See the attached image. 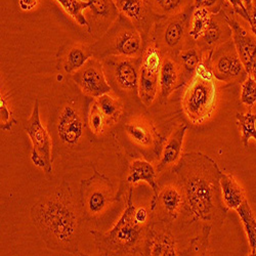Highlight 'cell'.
<instances>
[{
  "label": "cell",
  "mask_w": 256,
  "mask_h": 256,
  "mask_svg": "<svg viewBox=\"0 0 256 256\" xmlns=\"http://www.w3.org/2000/svg\"><path fill=\"white\" fill-rule=\"evenodd\" d=\"M134 190L130 188L127 206L115 226L106 232L90 230L96 248L102 255H146L148 224L136 220V206L132 201Z\"/></svg>",
  "instance_id": "obj_3"
},
{
  "label": "cell",
  "mask_w": 256,
  "mask_h": 256,
  "mask_svg": "<svg viewBox=\"0 0 256 256\" xmlns=\"http://www.w3.org/2000/svg\"><path fill=\"white\" fill-rule=\"evenodd\" d=\"M178 58L182 80H188L190 77H194L197 67L202 62L203 52L199 48H190L182 50L178 54Z\"/></svg>",
  "instance_id": "obj_24"
},
{
  "label": "cell",
  "mask_w": 256,
  "mask_h": 256,
  "mask_svg": "<svg viewBox=\"0 0 256 256\" xmlns=\"http://www.w3.org/2000/svg\"><path fill=\"white\" fill-rule=\"evenodd\" d=\"M172 172L184 199L182 212L188 222L222 226L228 208L222 199V172L216 162L203 153L188 152L180 158Z\"/></svg>",
  "instance_id": "obj_1"
},
{
  "label": "cell",
  "mask_w": 256,
  "mask_h": 256,
  "mask_svg": "<svg viewBox=\"0 0 256 256\" xmlns=\"http://www.w3.org/2000/svg\"><path fill=\"white\" fill-rule=\"evenodd\" d=\"M216 80L214 76L204 77L195 74L184 92L182 108L188 118L195 124L208 119L216 108Z\"/></svg>",
  "instance_id": "obj_5"
},
{
  "label": "cell",
  "mask_w": 256,
  "mask_h": 256,
  "mask_svg": "<svg viewBox=\"0 0 256 256\" xmlns=\"http://www.w3.org/2000/svg\"><path fill=\"white\" fill-rule=\"evenodd\" d=\"M182 71L178 62L172 56H165L162 60V65L159 74V90L160 98L166 100L180 85Z\"/></svg>",
  "instance_id": "obj_19"
},
{
  "label": "cell",
  "mask_w": 256,
  "mask_h": 256,
  "mask_svg": "<svg viewBox=\"0 0 256 256\" xmlns=\"http://www.w3.org/2000/svg\"><path fill=\"white\" fill-rule=\"evenodd\" d=\"M136 220L138 224H148V212L146 208L144 207H140V208H138L136 210Z\"/></svg>",
  "instance_id": "obj_38"
},
{
  "label": "cell",
  "mask_w": 256,
  "mask_h": 256,
  "mask_svg": "<svg viewBox=\"0 0 256 256\" xmlns=\"http://www.w3.org/2000/svg\"><path fill=\"white\" fill-rule=\"evenodd\" d=\"M85 123L76 109L67 104L62 109L56 121V134L60 142L66 146H75L82 138Z\"/></svg>",
  "instance_id": "obj_14"
},
{
  "label": "cell",
  "mask_w": 256,
  "mask_h": 256,
  "mask_svg": "<svg viewBox=\"0 0 256 256\" xmlns=\"http://www.w3.org/2000/svg\"><path fill=\"white\" fill-rule=\"evenodd\" d=\"M96 102L106 119V124L117 123L122 114V102L121 100L106 94L96 98Z\"/></svg>",
  "instance_id": "obj_26"
},
{
  "label": "cell",
  "mask_w": 256,
  "mask_h": 256,
  "mask_svg": "<svg viewBox=\"0 0 256 256\" xmlns=\"http://www.w3.org/2000/svg\"><path fill=\"white\" fill-rule=\"evenodd\" d=\"M38 4V0H18L20 8L23 10H32Z\"/></svg>",
  "instance_id": "obj_40"
},
{
  "label": "cell",
  "mask_w": 256,
  "mask_h": 256,
  "mask_svg": "<svg viewBox=\"0 0 256 256\" xmlns=\"http://www.w3.org/2000/svg\"><path fill=\"white\" fill-rule=\"evenodd\" d=\"M222 199L228 209H237L245 200L243 188L230 174H222L220 176Z\"/></svg>",
  "instance_id": "obj_23"
},
{
  "label": "cell",
  "mask_w": 256,
  "mask_h": 256,
  "mask_svg": "<svg viewBox=\"0 0 256 256\" xmlns=\"http://www.w3.org/2000/svg\"><path fill=\"white\" fill-rule=\"evenodd\" d=\"M228 2L232 6L234 12H236L237 14H239L240 16H242L246 20V22L249 24V26H251V24H252L251 16H250L249 12L246 8L244 2H243V0H228Z\"/></svg>",
  "instance_id": "obj_37"
},
{
  "label": "cell",
  "mask_w": 256,
  "mask_h": 256,
  "mask_svg": "<svg viewBox=\"0 0 256 256\" xmlns=\"http://www.w3.org/2000/svg\"><path fill=\"white\" fill-rule=\"evenodd\" d=\"M74 80L85 94L94 98L109 94L112 90L104 76L102 62L96 58H90L80 70L75 72Z\"/></svg>",
  "instance_id": "obj_10"
},
{
  "label": "cell",
  "mask_w": 256,
  "mask_h": 256,
  "mask_svg": "<svg viewBox=\"0 0 256 256\" xmlns=\"http://www.w3.org/2000/svg\"><path fill=\"white\" fill-rule=\"evenodd\" d=\"M128 142L138 148L146 160L159 158L162 151V138L150 122L130 121L123 126Z\"/></svg>",
  "instance_id": "obj_9"
},
{
  "label": "cell",
  "mask_w": 256,
  "mask_h": 256,
  "mask_svg": "<svg viewBox=\"0 0 256 256\" xmlns=\"http://www.w3.org/2000/svg\"><path fill=\"white\" fill-rule=\"evenodd\" d=\"M31 218L50 249L78 254L80 218L69 182L62 180L52 194L39 200Z\"/></svg>",
  "instance_id": "obj_2"
},
{
  "label": "cell",
  "mask_w": 256,
  "mask_h": 256,
  "mask_svg": "<svg viewBox=\"0 0 256 256\" xmlns=\"http://www.w3.org/2000/svg\"><path fill=\"white\" fill-rule=\"evenodd\" d=\"M118 10L132 22H142L144 16V0H115Z\"/></svg>",
  "instance_id": "obj_29"
},
{
  "label": "cell",
  "mask_w": 256,
  "mask_h": 256,
  "mask_svg": "<svg viewBox=\"0 0 256 256\" xmlns=\"http://www.w3.org/2000/svg\"><path fill=\"white\" fill-rule=\"evenodd\" d=\"M241 102L249 108H252L256 102V81L250 75L242 83Z\"/></svg>",
  "instance_id": "obj_34"
},
{
  "label": "cell",
  "mask_w": 256,
  "mask_h": 256,
  "mask_svg": "<svg viewBox=\"0 0 256 256\" xmlns=\"http://www.w3.org/2000/svg\"><path fill=\"white\" fill-rule=\"evenodd\" d=\"M140 60L142 58L114 56V60L108 62L113 81L121 90L138 96Z\"/></svg>",
  "instance_id": "obj_11"
},
{
  "label": "cell",
  "mask_w": 256,
  "mask_h": 256,
  "mask_svg": "<svg viewBox=\"0 0 256 256\" xmlns=\"http://www.w3.org/2000/svg\"><path fill=\"white\" fill-rule=\"evenodd\" d=\"M90 10L94 18H109L115 16L118 8L114 0H88Z\"/></svg>",
  "instance_id": "obj_31"
},
{
  "label": "cell",
  "mask_w": 256,
  "mask_h": 256,
  "mask_svg": "<svg viewBox=\"0 0 256 256\" xmlns=\"http://www.w3.org/2000/svg\"><path fill=\"white\" fill-rule=\"evenodd\" d=\"M211 12L205 8H196L192 18V28L188 31V35L197 41L207 29L210 20Z\"/></svg>",
  "instance_id": "obj_28"
},
{
  "label": "cell",
  "mask_w": 256,
  "mask_h": 256,
  "mask_svg": "<svg viewBox=\"0 0 256 256\" xmlns=\"http://www.w3.org/2000/svg\"><path fill=\"white\" fill-rule=\"evenodd\" d=\"M182 195L178 188L168 186L159 190L154 206L150 209L153 212L156 208L161 212L157 216V220L170 222L178 218L182 210Z\"/></svg>",
  "instance_id": "obj_15"
},
{
  "label": "cell",
  "mask_w": 256,
  "mask_h": 256,
  "mask_svg": "<svg viewBox=\"0 0 256 256\" xmlns=\"http://www.w3.org/2000/svg\"><path fill=\"white\" fill-rule=\"evenodd\" d=\"M211 232V226H205L203 228V232L200 237H196L195 239L192 240L190 248L186 252L190 255H204L207 248H208V238Z\"/></svg>",
  "instance_id": "obj_33"
},
{
  "label": "cell",
  "mask_w": 256,
  "mask_h": 256,
  "mask_svg": "<svg viewBox=\"0 0 256 256\" xmlns=\"http://www.w3.org/2000/svg\"><path fill=\"white\" fill-rule=\"evenodd\" d=\"M104 54L140 58L142 54V38L140 33L132 27L117 30L109 41V48L104 50Z\"/></svg>",
  "instance_id": "obj_12"
},
{
  "label": "cell",
  "mask_w": 256,
  "mask_h": 256,
  "mask_svg": "<svg viewBox=\"0 0 256 256\" xmlns=\"http://www.w3.org/2000/svg\"><path fill=\"white\" fill-rule=\"evenodd\" d=\"M236 118L239 130L242 134V142L244 148H247L250 138H254L256 140V114H252L251 111L246 114L237 113Z\"/></svg>",
  "instance_id": "obj_30"
},
{
  "label": "cell",
  "mask_w": 256,
  "mask_h": 256,
  "mask_svg": "<svg viewBox=\"0 0 256 256\" xmlns=\"http://www.w3.org/2000/svg\"><path fill=\"white\" fill-rule=\"evenodd\" d=\"M94 54L92 48L82 44L71 46L62 58L64 71L68 74H74L80 70Z\"/></svg>",
  "instance_id": "obj_22"
},
{
  "label": "cell",
  "mask_w": 256,
  "mask_h": 256,
  "mask_svg": "<svg viewBox=\"0 0 256 256\" xmlns=\"http://www.w3.org/2000/svg\"><path fill=\"white\" fill-rule=\"evenodd\" d=\"M247 73H248V75L252 76V77H253V79L256 81V58L252 62L251 66H250L249 70L247 71Z\"/></svg>",
  "instance_id": "obj_42"
},
{
  "label": "cell",
  "mask_w": 256,
  "mask_h": 256,
  "mask_svg": "<svg viewBox=\"0 0 256 256\" xmlns=\"http://www.w3.org/2000/svg\"><path fill=\"white\" fill-rule=\"evenodd\" d=\"M0 114H2V117H0L2 127L0 128H2V132H10L12 125L16 123V120L14 118L12 112L10 110L2 94V96H0Z\"/></svg>",
  "instance_id": "obj_35"
},
{
  "label": "cell",
  "mask_w": 256,
  "mask_h": 256,
  "mask_svg": "<svg viewBox=\"0 0 256 256\" xmlns=\"http://www.w3.org/2000/svg\"><path fill=\"white\" fill-rule=\"evenodd\" d=\"M117 200L109 178L94 170L92 176L82 180L79 190V210L85 220H98Z\"/></svg>",
  "instance_id": "obj_4"
},
{
  "label": "cell",
  "mask_w": 256,
  "mask_h": 256,
  "mask_svg": "<svg viewBox=\"0 0 256 256\" xmlns=\"http://www.w3.org/2000/svg\"><path fill=\"white\" fill-rule=\"evenodd\" d=\"M146 253V255L160 256L178 255L176 241L167 226V222L153 220L152 218L148 228Z\"/></svg>",
  "instance_id": "obj_13"
},
{
  "label": "cell",
  "mask_w": 256,
  "mask_h": 256,
  "mask_svg": "<svg viewBox=\"0 0 256 256\" xmlns=\"http://www.w3.org/2000/svg\"><path fill=\"white\" fill-rule=\"evenodd\" d=\"M236 210L247 234L249 245L251 247V255H256V220L253 211L246 199Z\"/></svg>",
  "instance_id": "obj_25"
},
{
  "label": "cell",
  "mask_w": 256,
  "mask_h": 256,
  "mask_svg": "<svg viewBox=\"0 0 256 256\" xmlns=\"http://www.w3.org/2000/svg\"><path fill=\"white\" fill-rule=\"evenodd\" d=\"M218 0H194L195 8H205L207 10L212 8L214 6H216Z\"/></svg>",
  "instance_id": "obj_39"
},
{
  "label": "cell",
  "mask_w": 256,
  "mask_h": 256,
  "mask_svg": "<svg viewBox=\"0 0 256 256\" xmlns=\"http://www.w3.org/2000/svg\"><path fill=\"white\" fill-rule=\"evenodd\" d=\"M210 65L213 76L222 82L243 83L248 77L234 42L230 40L212 52Z\"/></svg>",
  "instance_id": "obj_7"
},
{
  "label": "cell",
  "mask_w": 256,
  "mask_h": 256,
  "mask_svg": "<svg viewBox=\"0 0 256 256\" xmlns=\"http://www.w3.org/2000/svg\"><path fill=\"white\" fill-rule=\"evenodd\" d=\"M186 130H188V126L182 125L172 134V136L168 140V142H166L163 148L162 158L157 165V168H156L157 172H162L167 166L178 163V161L182 157L180 154H182V144H184Z\"/></svg>",
  "instance_id": "obj_21"
},
{
  "label": "cell",
  "mask_w": 256,
  "mask_h": 256,
  "mask_svg": "<svg viewBox=\"0 0 256 256\" xmlns=\"http://www.w3.org/2000/svg\"><path fill=\"white\" fill-rule=\"evenodd\" d=\"M157 8L166 14H172L178 12L184 0H154Z\"/></svg>",
  "instance_id": "obj_36"
},
{
  "label": "cell",
  "mask_w": 256,
  "mask_h": 256,
  "mask_svg": "<svg viewBox=\"0 0 256 256\" xmlns=\"http://www.w3.org/2000/svg\"><path fill=\"white\" fill-rule=\"evenodd\" d=\"M226 22L232 29V39L246 71L256 58V36L248 32L236 20L226 16Z\"/></svg>",
  "instance_id": "obj_16"
},
{
  "label": "cell",
  "mask_w": 256,
  "mask_h": 256,
  "mask_svg": "<svg viewBox=\"0 0 256 256\" xmlns=\"http://www.w3.org/2000/svg\"><path fill=\"white\" fill-rule=\"evenodd\" d=\"M32 142L31 160L35 166L50 174L52 172V138L40 119L39 102L36 100L30 119L24 126Z\"/></svg>",
  "instance_id": "obj_6"
},
{
  "label": "cell",
  "mask_w": 256,
  "mask_h": 256,
  "mask_svg": "<svg viewBox=\"0 0 256 256\" xmlns=\"http://www.w3.org/2000/svg\"><path fill=\"white\" fill-rule=\"evenodd\" d=\"M162 52L157 46H150L142 54L138 96L146 106H150L156 98L159 88V74L162 65Z\"/></svg>",
  "instance_id": "obj_8"
},
{
  "label": "cell",
  "mask_w": 256,
  "mask_h": 256,
  "mask_svg": "<svg viewBox=\"0 0 256 256\" xmlns=\"http://www.w3.org/2000/svg\"><path fill=\"white\" fill-rule=\"evenodd\" d=\"M232 32L226 22V16L220 18L218 16H211L210 23L203 33V35L197 40L198 48L204 52H213L222 44H226L232 38Z\"/></svg>",
  "instance_id": "obj_17"
},
{
  "label": "cell",
  "mask_w": 256,
  "mask_h": 256,
  "mask_svg": "<svg viewBox=\"0 0 256 256\" xmlns=\"http://www.w3.org/2000/svg\"><path fill=\"white\" fill-rule=\"evenodd\" d=\"M56 2H58L64 10L76 20L80 26L88 27L90 33L92 31L86 18L83 14V10L90 8L88 2H83V0H56Z\"/></svg>",
  "instance_id": "obj_27"
},
{
  "label": "cell",
  "mask_w": 256,
  "mask_h": 256,
  "mask_svg": "<svg viewBox=\"0 0 256 256\" xmlns=\"http://www.w3.org/2000/svg\"><path fill=\"white\" fill-rule=\"evenodd\" d=\"M186 33V23L184 18H172L163 27L160 34V41L156 46L167 50L168 54L178 56L184 46V41Z\"/></svg>",
  "instance_id": "obj_18"
},
{
  "label": "cell",
  "mask_w": 256,
  "mask_h": 256,
  "mask_svg": "<svg viewBox=\"0 0 256 256\" xmlns=\"http://www.w3.org/2000/svg\"><path fill=\"white\" fill-rule=\"evenodd\" d=\"M157 169L146 160H136L130 166V172L127 176L128 184H138V182H144L153 190V199L151 201V208L154 206L159 194V186L156 182ZM150 208V209H151Z\"/></svg>",
  "instance_id": "obj_20"
},
{
  "label": "cell",
  "mask_w": 256,
  "mask_h": 256,
  "mask_svg": "<svg viewBox=\"0 0 256 256\" xmlns=\"http://www.w3.org/2000/svg\"><path fill=\"white\" fill-rule=\"evenodd\" d=\"M88 123L90 127V130L94 134H100L104 132V125H106V119L100 109L96 100H94L90 106V113L88 116Z\"/></svg>",
  "instance_id": "obj_32"
},
{
  "label": "cell",
  "mask_w": 256,
  "mask_h": 256,
  "mask_svg": "<svg viewBox=\"0 0 256 256\" xmlns=\"http://www.w3.org/2000/svg\"><path fill=\"white\" fill-rule=\"evenodd\" d=\"M250 16L252 20L250 28L252 33L256 36V0H253V6H252V10L250 12Z\"/></svg>",
  "instance_id": "obj_41"
}]
</instances>
